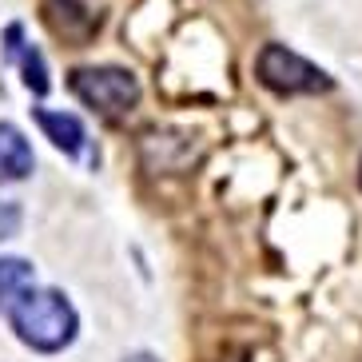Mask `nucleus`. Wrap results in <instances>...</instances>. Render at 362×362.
Segmentation results:
<instances>
[{"label":"nucleus","instance_id":"nucleus-4","mask_svg":"<svg viewBox=\"0 0 362 362\" xmlns=\"http://www.w3.org/2000/svg\"><path fill=\"white\" fill-rule=\"evenodd\" d=\"M44 8V21L52 28L56 36H64V40H88V36L96 33V12H88L80 0H40Z\"/></svg>","mask_w":362,"mask_h":362},{"label":"nucleus","instance_id":"nucleus-9","mask_svg":"<svg viewBox=\"0 0 362 362\" xmlns=\"http://www.w3.org/2000/svg\"><path fill=\"white\" fill-rule=\"evenodd\" d=\"M21 219H24L21 203H16V199H0V243L21 231Z\"/></svg>","mask_w":362,"mask_h":362},{"label":"nucleus","instance_id":"nucleus-6","mask_svg":"<svg viewBox=\"0 0 362 362\" xmlns=\"http://www.w3.org/2000/svg\"><path fill=\"white\" fill-rule=\"evenodd\" d=\"M33 148L28 139L21 136V128L12 124H0V183H16L33 171Z\"/></svg>","mask_w":362,"mask_h":362},{"label":"nucleus","instance_id":"nucleus-3","mask_svg":"<svg viewBox=\"0 0 362 362\" xmlns=\"http://www.w3.org/2000/svg\"><path fill=\"white\" fill-rule=\"evenodd\" d=\"M255 72L279 96H303V92H327L330 88V76L322 68H315L310 60H303L283 44H267L255 60Z\"/></svg>","mask_w":362,"mask_h":362},{"label":"nucleus","instance_id":"nucleus-2","mask_svg":"<svg viewBox=\"0 0 362 362\" xmlns=\"http://www.w3.org/2000/svg\"><path fill=\"white\" fill-rule=\"evenodd\" d=\"M68 88L80 104H88L100 116H124L139 100L136 76L124 72V68H76Z\"/></svg>","mask_w":362,"mask_h":362},{"label":"nucleus","instance_id":"nucleus-8","mask_svg":"<svg viewBox=\"0 0 362 362\" xmlns=\"http://www.w3.org/2000/svg\"><path fill=\"white\" fill-rule=\"evenodd\" d=\"M33 287V267L24 259H0V307H12Z\"/></svg>","mask_w":362,"mask_h":362},{"label":"nucleus","instance_id":"nucleus-1","mask_svg":"<svg viewBox=\"0 0 362 362\" xmlns=\"http://www.w3.org/2000/svg\"><path fill=\"white\" fill-rule=\"evenodd\" d=\"M12 330L24 346L44 354L64 351L76 339V310L60 291H24L12 303Z\"/></svg>","mask_w":362,"mask_h":362},{"label":"nucleus","instance_id":"nucleus-10","mask_svg":"<svg viewBox=\"0 0 362 362\" xmlns=\"http://www.w3.org/2000/svg\"><path fill=\"white\" fill-rule=\"evenodd\" d=\"M128 362H156V358H148V354H136V358H128Z\"/></svg>","mask_w":362,"mask_h":362},{"label":"nucleus","instance_id":"nucleus-7","mask_svg":"<svg viewBox=\"0 0 362 362\" xmlns=\"http://www.w3.org/2000/svg\"><path fill=\"white\" fill-rule=\"evenodd\" d=\"M21 36H24L21 24H8V33H4V52H8V60H21L24 84L33 88L36 96H44V92H48V68H44V56L36 52V48H28V44H21Z\"/></svg>","mask_w":362,"mask_h":362},{"label":"nucleus","instance_id":"nucleus-11","mask_svg":"<svg viewBox=\"0 0 362 362\" xmlns=\"http://www.w3.org/2000/svg\"><path fill=\"white\" fill-rule=\"evenodd\" d=\"M231 362H239V358H231Z\"/></svg>","mask_w":362,"mask_h":362},{"label":"nucleus","instance_id":"nucleus-5","mask_svg":"<svg viewBox=\"0 0 362 362\" xmlns=\"http://www.w3.org/2000/svg\"><path fill=\"white\" fill-rule=\"evenodd\" d=\"M36 124L44 128V136L52 139L56 148L64 151V156H84L88 151V132L84 124L72 116V112H52V107H36L33 112Z\"/></svg>","mask_w":362,"mask_h":362}]
</instances>
